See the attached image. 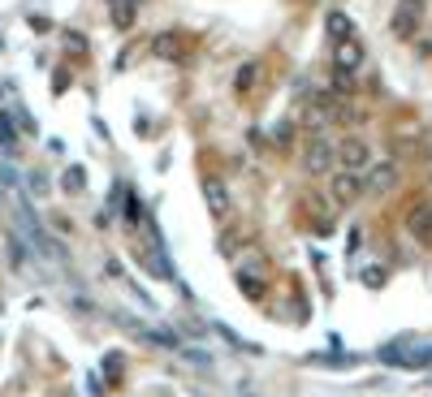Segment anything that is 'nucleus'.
I'll list each match as a JSON object with an SVG mask.
<instances>
[{
	"instance_id": "1",
	"label": "nucleus",
	"mask_w": 432,
	"mask_h": 397,
	"mask_svg": "<svg viewBox=\"0 0 432 397\" xmlns=\"http://www.w3.org/2000/svg\"><path fill=\"white\" fill-rule=\"evenodd\" d=\"M298 164H303V173H307V178H329L333 168H338V143H333V138H324V134H315V138L303 147Z\"/></svg>"
},
{
	"instance_id": "2",
	"label": "nucleus",
	"mask_w": 432,
	"mask_h": 397,
	"mask_svg": "<svg viewBox=\"0 0 432 397\" xmlns=\"http://www.w3.org/2000/svg\"><path fill=\"white\" fill-rule=\"evenodd\" d=\"M329 199H333L338 207H350L355 199H363V173L333 168V173H329Z\"/></svg>"
},
{
	"instance_id": "3",
	"label": "nucleus",
	"mask_w": 432,
	"mask_h": 397,
	"mask_svg": "<svg viewBox=\"0 0 432 397\" xmlns=\"http://www.w3.org/2000/svg\"><path fill=\"white\" fill-rule=\"evenodd\" d=\"M372 164V143L363 134H346L338 143V168H350V173H363Z\"/></svg>"
},
{
	"instance_id": "4",
	"label": "nucleus",
	"mask_w": 432,
	"mask_h": 397,
	"mask_svg": "<svg viewBox=\"0 0 432 397\" xmlns=\"http://www.w3.org/2000/svg\"><path fill=\"white\" fill-rule=\"evenodd\" d=\"M333 70L338 74H359L363 70V61H367V52H363V43H359V35H346V39H333Z\"/></svg>"
},
{
	"instance_id": "5",
	"label": "nucleus",
	"mask_w": 432,
	"mask_h": 397,
	"mask_svg": "<svg viewBox=\"0 0 432 397\" xmlns=\"http://www.w3.org/2000/svg\"><path fill=\"white\" fill-rule=\"evenodd\" d=\"M190 48H195V39L186 31H160L151 39V56H160V61H186Z\"/></svg>"
},
{
	"instance_id": "6",
	"label": "nucleus",
	"mask_w": 432,
	"mask_h": 397,
	"mask_svg": "<svg viewBox=\"0 0 432 397\" xmlns=\"http://www.w3.org/2000/svg\"><path fill=\"white\" fill-rule=\"evenodd\" d=\"M419 26H423V0H398L389 31H394L398 39H415V35H419Z\"/></svg>"
},
{
	"instance_id": "7",
	"label": "nucleus",
	"mask_w": 432,
	"mask_h": 397,
	"mask_svg": "<svg viewBox=\"0 0 432 397\" xmlns=\"http://www.w3.org/2000/svg\"><path fill=\"white\" fill-rule=\"evenodd\" d=\"M394 186H398V164H394V160L367 164V173H363V195H389Z\"/></svg>"
},
{
	"instance_id": "8",
	"label": "nucleus",
	"mask_w": 432,
	"mask_h": 397,
	"mask_svg": "<svg viewBox=\"0 0 432 397\" xmlns=\"http://www.w3.org/2000/svg\"><path fill=\"white\" fill-rule=\"evenodd\" d=\"M203 199H207V212L212 216H230V186L221 178H207L203 182Z\"/></svg>"
},
{
	"instance_id": "9",
	"label": "nucleus",
	"mask_w": 432,
	"mask_h": 397,
	"mask_svg": "<svg viewBox=\"0 0 432 397\" xmlns=\"http://www.w3.org/2000/svg\"><path fill=\"white\" fill-rule=\"evenodd\" d=\"M108 18H113L117 31H130L139 18V0H108Z\"/></svg>"
},
{
	"instance_id": "10",
	"label": "nucleus",
	"mask_w": 432,
	"mask_h": 397,
	"mask_svg": "<svg viewBox=\"0 0 432 397\" xmlns=\"http://www.w3.org/2000/svg\"><path fill=\"white\" fill-rule=\"evenodd\" d=\"M406 229L419 238V242H432V207H415L406 216Z\"/></svg>"
},
{
	"instance_id": "11",
	"label": "nucleus",
	"mask_w": 432,
	"mask_h": 397,
	"mask_svg": "<svg viewBox=\"0 0 432 397\" xmlns=\"http://www.w3.org/2000/svg\"><path fill=\"white\" fill-rule=\"evenodd\" d=\"M255 78H259V65H255V61H247V65L238 70V78H234V91H238V95H247V91L255 87Z\"/></svg>"
},
{
	"instance_id": "12",
	"label": "nucleus",
	"mask_w": 432,
	"mask_h": 397,
	"mask_svg": "<svg viewBox=\"0 0 432 397\" xmlns=\"http://www.w3.org/2000/svg\"><path fill=\"white\" fill-rule=\"evenodd\" d=\"M329 35H333V39H346V35H355L350 18H346L342 9H333V13H329Z\"/></svg>"
},
{
	"instance_id": "13",
	"label": "nucleus",
	"mask_w": 432,
	"mask_h": 397,
	"mask_svg": "<svg viewBox=\"0 0 432 397\" xmlns=\"http://www.w3.org/2000/svg\"><path fill=\"white\" fill-rule=\"evenodd\" d=\"M0 147H5V151L18 147V130H14V121L5 117V112H0Z\"/></svg>"
},
{
	"instance_id": "14",
	"label": "nucleus",
	"mask_w": 432,
	"mask_h": 397,
	"mask_svg": "<svg viewBox=\"0 0 432 397\" xmlns=\"http://www.w3.org/2000/svg\"><path fill=\"white\" fill-rule=\"evenodd\" d=\"M61 186H65L70 195H78V190L87 186V178H82V168H78V164H74V168H65V178H61Z\"/></svg>"
},
{
	"instance_id": "15",
	"label": "nucleus",
	"mask_w": 432,
	"mask_h": 397,
	"mask_svg": "<svg viewBox=\"0 0 432 397\" xmlns=\"http://www.w3.org/2000/svg\"><path fill=\"white\" fill-rule=\"evenodd\" d=\"M61 43H65V48H70V52H78V56H82V52H87V39H82V35H78V31H61Z\"/></svg>"
},
{
	"instance_id": "16",
	"label": "nucleus",
	"mask_w": 432,
	"mask_h": 397,
	"mask_svg": "<svg viewBox=\"0 0 432 397\" xmlns=\"http://www.w3.org/2000/svg\"><path fill=\"white\" fill-rule=\"evenodd\" d=\"M104 371H108V380H117L122 376V354H108L104 359Z\"/></svg>"
},
{
	"instance_id": "17",
	"label": "nucleus",
	"mask_w": 432,
	"mask_h": 397,
	"mask_svg": "<svg viewBox=\"0 0 432 397\" xmlns=\"http://www.w3.org/2000/svg\"><path fill=\"white\" fill-rule=\"evenodd\" d=\"M26 186H31V195H48V178H43V173H31Z\"/></svg>"
},
{
	"instance_id": "18",
	"label": "nucleus",
	"mask_w": 432,
	"mask_h": 397,
	"mask_svg": "<svg viewBox=\"0 0 432 397\" xmlns=\"http://www.w3.org/2000/svg\"><path fill=\"white\" fill-rule=\"evenodd\" d=\"M428 52H432V43H428Z\"/></svg>"
}]
</instances>
